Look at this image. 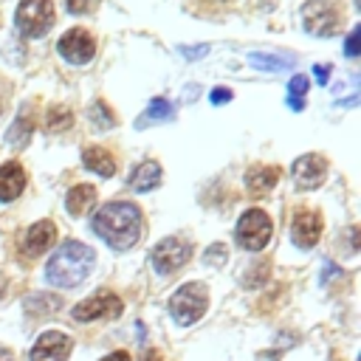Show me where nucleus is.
Masks as SVG:
<instances>
[{
    "instance_id": "393cba45",
    "label": "nucleus",
    "mask_w": 361,
    "mask_h": 361,
    "mask_svg": "<svg viewBox=\"0 0 361 361\" xmlns=\"http://www.w3.org/2000/svg\"><path fill=\"white\" fill-rule=\"evenodd\" d=\"M96 6V0H65V8L71 11V14H85V11H90Z\"/></svg>"
},
{
    "instance_id": "f3484780",
    "label": "nucleus",
    "mask_w": 361,
    "mask_h": 361,
    "mask_svg": "<svg viewBox=\"0 0 361 361\" xmlns=\"http://www.w3.org/2000/svg\"><path fill=\"white\" fill-rule=\"evenodd\" d=\"M82 161H85V166H87L90 172H96V175H102V178L116 175L113 152H107L104 147H87V149L82 152Z\"/></svg>"
},
{
    "instance_id": "c85d7f7f",
    "label": "nucleus",
    "mask_w": 361,
    "mask_h": 361,
    "mask_svg": "<svg viewBox=\"0 0 361 361\" xmlns=\"http://www.w3.org/2000/svg\"><path fill=\"white\" fill-rule=\"evenodd\" d=\"M313 76H316V82H319V85H327L330 65H324V62H322V65H316V68H313Z\"/></svg>"
},
{
    "instance_id": "f03ea898",
    "label": "nucleus",
    "mask_w": 361,
    "mask_h": 361,
    "mask_svg": "<svg viewBox=\"0 0 361 361\" xmlns=\"http://www.w3.org/2000/svg\"><path fill=\"white\" fill-rule=\"evenodd\" d=\"M93 259H96V254H93L85 243L68 240V243H62V245L54 251V257L48 259V265H45V279H48L51 285H56V288H76V285L85 282V276L90 274Z\"/></svg>"
},
{
    "instance_id": "a878e982",
    "label": "nucleus",
    "mask_w": 361,
    "mask_h": 361,
    "mask_svg": "<svg viewBox=\"0 0 361 361\" xmlns=\"http://www.w3.org/2000/svg\"><path fill=\"white\" fill-rule=\"evenodd\" d=\"M358 37H361V31L353 28V34L347 37V45H344V54H347V56H355V54H358Z\"/></svg>"
},
{
    "instance_id": "412c9836",
    "label": "nucleus",
    "mask_w": 361,
    "mask_h": 361,
    "mask_svg": "<svg viewBox=\"0 0 361 361\" xmlns=\"http://www.w3.org/2000/svg\"><path fill=\"white\" fill-rule=\"evenodd\" d=\"M71 121H73V116H71L68 107H51V110L45 113V130H51V133H62V130H68Z\"/></svg>"
},
{
    "instance_id": "dca6fc26",
    "label": "nucleus",
    "mask_w": 361,
    "mask_h": 361,
    "mask_svg": "<svg viewBox=\"0 0 361 361\" xmlns=\"http://www.w3.org/2000/svg\"><path fill=\"white\" fill-rule=\"evenodd\" d=\"M161 183V166L158 161H141L133 172H130V186L135 192H149Z\"/></svg>"
},
{
    "instance_id": "ddd939ff",
    "label": "nucleus",
    "mask_w": 361,
    "mask_h": 361,
    "mask_svg": "<svg viewBox=\"0 0 361 361\" xmlns=\"http://www.w3.org/2000/svg\"><path fill=\"white\" fill-rule=\"evenodd\" d=\"M25 189V169L17 161L0 166V200H14Z\"/></svg>"
},
{
    "instance_id": "b1692460",
    "label": "nucleus",
    "mask_w": 361,
    "mask_h": 361,
    "mask_svg": "<svg viewBox=\"0 0 361 361\" xmlns=\"http://www.w3.org/2000/svg\"><path fill=\"white\" fill-rule=\"evenodd\" d=\"M90 118H93L96 124H102V127H113V124H116V116L107 110L104 102H96V104L90 107Z\"/></svg>"
},
{
    "instance_id": "f8f14e48",
    "label": "nucleus",
    "mask_w": 361,
    "mask_h": 361,
    "mask_svg": "<svg viewBox=\"0 0 361 361\" xmlns=\"http://www.w3.org/2000/svg\"><path fill=\"white\" fill-rule=\"evenodd\" d=\"M290 237L299 248H313L322 237V214L316 212H299L290 223Z\"/></svg>"
},
{
    "instance_id": "c756f323",
    "label": "nucleus",
    "mask_w": 361,
    "mask_h": 361,
    "mask_svg": "<svg viewBox=\"0 0 361 361\" xmlns=\"http://www.w3.org/2000/svg\"><path fill=\"white\" fill-rule=\"evenodd\" d=\"M102 361H133L127 353H110V355H104Z\"/></svg>"
},
{
    "instance_id": "7ed1b4c3",
    "label": "nucleus",
    "mask_w": 361,
    "mask_h": 361,
    "mask_svg": "<svg viewBox=\"0 0 361 361\" xmlns=\"http://www.w3.org/2000/svg\"><path fill=\"white\" fill-rule=\"evenodd\" d=\"M206 302H209V293L200 282H186L183 288L175 290V296L169 299V313L172 319L180 324V327H189L195 324L203 310H206Z\"/></svg>"
},
{
    "instance_id": "bb28decb",
    "label": "nucleus",
    "mask_w": 361,
    "mask_h": 361,
    "mask_svg": "<svg viewBox=\"0 0 361 361\" xmlns=\"http://www.w3.org/2000/svg\"><path fill=\"white\" fill-rule=\"evenodd\" d=\"M180 54H183V56H189V59H197V56H206V54H209V45H195V48L180 45Z\"/></svg>"
},
{
    "instance_id": "7c9ffc66",
    "label": "nucleus",
    "mask_w": 361,
    "mask_h": 361,
    "mask_svg": "<svg viewBox=\"0 0 361 361\" xmlns=\"http://www.w3.org/2000/svg\"><path fill=\"white\" fill-rule=\"evenodd\" d=\"M0 361H14V358H11V353H8V350H3V347H0Z\"/></svg>"
},
{
    "instance_id": "6e6552de",
    "label": "nucleus",
    "mask_w": 361,
    "mask_h": 361,
    "mask_svg": "<svg viewBox=\"0 0 361 361\" xmlns=\"http://www.w3.org/2000/svg\"><path fill=\"white\" fill-rule=\"evenodd\" d=\"M56 51H59V56H62L65 62H71V65H85V62L93 59L96 45H93V37H90L85 28H73V31H68V34L59 37Z\"/></svg>"
},
{
    "instance_id": "4468645a",
    "label": "nucleus",
    "mask_w": 361,
    "mask_h": 361,
    "mask_svg": "<svg viewBox=\"0 0 361 361\" xmlns=\"http://www.w3.org/2000/svg\"><path fill=\"white\" fill-rule=\"evenodd\" d=\"M54 240H56V226H54L51 220H39V223H34V226L28 228V234H25V251H28L31 257H37V254H42L45 248H51Z\"/></svg>"
},
{
    "instance_id": "6ab92c4d",
    "label": "nucleus",
    "mask_w": 361,
    "mask_h": 361,
    "mask_svg": "<svg viewBox=\"0 0 361 361\" xmlns=\"http://www.w3.org/2000/svg\"><path fill=\"white\" fill-rule=\"evenodd\" d=\"M248 62L259 71H285L293 68V56L290 54H248Z\"/></svg>"
},
{
    "instance_id": "4be33fe9",
    "label": "nucleus",
    "mask_w": 361,
    "mask_h": 361,
    "mask_svg": "<svg viewBox=\"0 0 361 361\" xmlns=\"http://www.w3.org/2000/svg\"><path fill=\"white\" fill-rule=\"evenodd\" d=\"M305 93H307V76H293L290 85H288V104L293 110H302L305 107Z\"/></svg>"
},
{
    "instance_id": "20e7f679",
    "label": "nucleus",
    "mask_w": 361,
    "mask_h": 361,
    "mask_svg": "<svg viewBox=\"0 0 361 361\" xmlns=\"http://www.w3.org/2000/svg\"><path fill=\"white\" fill-rule=\"evenodd\" d=\"M271 217L262 212V209H248L240 220H237V243L245 248V251H262L271 240Z\"/></svg>"
},
{
    "instance_id": "aec40b11",
    "label": "nucleus",
    "mask_w": 361,
    "mask_h": 361,
    "mask_svg": "<svg viewBox=\"0 0 361 361\" xmlns=\"http://www.w3.org/2000/svg\"><path fill=\"white\" fill-rule=\"evenodd\" d=\"M31 130H34V121H31V116L25 113H20L17 118H14V124L8 127V133H6V141L11 144V147H23V144H28V135H31Z\"/></svg>"
},
{
    "instance_id": "1a4fd4ad",
    "label": "nucleus",
    "mask_w": 361,
    "mask_h": 361,
    "mask_svg": "<svg viewBox=\"0 0 361 361\" xmlns=\"http://www.w3.org/2000/svg\"><path fill=\"white\" fill-rule=\"evenodd\" d=\"M121 313V299L110 290H99L96 296L79 302L73 307V319L76 322H93V319H113Z\"/></svg>"
},
{
    "instance_id": "5701e85b",
    "label": "nucleus",
    "mask_w": 361,
    "mask_h": 361,
    "mask_svg": "<svg viewBox=\"0 0 361 361\" xmlns=\"http://www.w3.org/2000/svg\"><path fill=\"white\" fill-rule=\"evenodd\" d=\"M172 116V104L166 102V99H152L149 102V107H147V121H164V118H169Z\"/></svg>"
},
{
    "instance_id": "0eeeda50",
    "label": "nucleus",
    "mask_w": 361,
    "mask_h": 361,
    "mask_svg": "<svg viewBox=\"0 0 361 361\" xmlns=\"http://www.w3.org/2000/svg\"><path fill=\"white\" fill-rule=\"evenodd\" d=\"M302 20H305V28L310 34H333L338 28V8L333 0H310L305 8H302Z\"/></svg>"
},
{
    "instance_id": "9b49d317",
    "label": "nucleus",
    "mask_w": 361,
    "mask_h": 361,
    "mask_svg": "<svg viewBox=\"0 0 361 361\" xmlns=\"http://www.w3.org/2000/svg\"><path fill=\"white\" fill-rule=\"evenodd\" d=\"M68 355H71V338L56 330L42 333L31 350V361H68Z\"/></svg>"
},
{
    "instance_id": "423d86ee",
    "label": "nucleus",
    "mask_w": 361,
    "mask_h": 361,
    "mask_svg": "<svg viewBox=\"0 0 361 361\" xmlns=\"http://www.w3.org/2000/svg\"><path fill=\"white\" fill-rule=\"evenodd\" d=\"M189 257H192V245H189L186 240H180V237H166V240H161V243L155 245V251H152V265H155L158 274H172V271H178L180 265H186Z\"/></svg>"
},
{
    "instance_id": "cd10ccee",
    "label": "nucleus",
    "mask_w": 361,
    "mask_h": 361,
    "mask_svg": "<svg viewBox=\"0 0 361 361\" xmlns=\"http://www.w3.org/2000/svg\"><path fill=\"white\" fill-rule=\"evenodd\" d=\"M231 99V90L228 87H214L212 90V104H223V102H228Z\"/></svg>"
},
{
    "instance_id": "a211bd4d",
    "label": "nucleus",
    "mask_w": 361,
    "mask_h": 361,
    "mask_svg": "<svg viewBox=\"0 0 361 361\" xmlns=\"http://www.w3.org/2000/svg\"><path fill=\"white\" fill-rule=\"evenodd\" d=\"M93 200H96V189L93 186H87V183H79V186H73L71 192H68V197H65V206H68V212L71 214H85L90 206H93Z\"/></svg>"
},
{
    "instance_id": "f257e3e1",
    "label": "nucleus",
    "mask_w": 361,
    "mask_h": 361,
    "mask_svg": "<svg viewBox=\"0 0 361 361\" xmlns=\"http://www.w3.org/2000/svg\"><path fill=\"white\" fill-rule=\"evenodd\" d=\"M93 231L110 245V248H130L141 237V212L135 203L113 200L104 203L93 217Z\"/></svg>"
},
{
    "instance_id": "39448f33",
    "label": "nucleus",
    "mask_w": 361,
    "mask_h": 361,
    "mask_svg": "<svg viewBox=\"0 0 361 361\" xmlns=\"http://www.w3.org/2000/svg\"><path fill=\"white\" fill-rule=\"evenodd\" d=\"M54 25L51 0H23L17 8V28L25 37H42Z\"/></svg>"
},
{
    "instance_id": "2eb2a0df",
    "label": "nucleus",
    "mask_w": 361,
    "mask_h": 361,
    "mask_svg": "<svg viewBox=\"0 0 361 361\" xmlns=\"http://www.w3.org/2000/svg\"><path fill=\"white\" fill-rule=\"evenodd\" d=\"M276 180H279V169H276V166H251V169L245 172V186H248L251 195H265V192H271V189L276 186Z\"/></svg>"
},
{
    "instance_id": "9d476101",
    "label": "nucleus",
    "mask_w": 361,
    "mask_h": 361,
    "mask_svg": "<svg viewBox=\"0 0 361 361\" xmlns=\"http://www.w3.org/2000/svg\"><path fill=\"white\" fill-rule=\"evenodd\" d=\"M290 175H293V183L299 189H316V186H322V180L327 175V161L322 155L307 152V155H302V158L293 161Z\"/></svg>"
}]
</instances>
